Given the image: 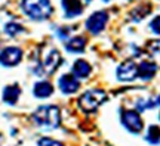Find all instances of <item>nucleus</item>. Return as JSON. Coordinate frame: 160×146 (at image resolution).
Returning <instances> with one entry per match:
<instances>
[{"label": "nucleus", "mask_w": 160, "mask_h": 146, "mask_svg": "<svg viewBox=\"0 0 160 146\" xmlns=\"http://www.w3.org/2000/svg\"><path fill=\"white\" fill-rule=\"evenodd\" d=\"M2 140H3V136L0 134V143H2Z\"/></svg>", "instance_id": "b1692460"}, {"label": "nucleus", "mask_w": 160, "mask_h": 146, "mask_svg": "<svg viewBox=\"0 0 160 146\" xmlns=\"http://www.w3.org/2000/svg\"><path fill=\"white\" fill-rule=\"evenodd\" d=\"M107 21H108V13H107V12H104V11L95 12V13H92L91 16L88 18V21H86V28H88L89 33L98 34L105 28Z\"/></svg>", "instance_id": "39448f33"}, {"label": "nucleus", "mask_w": 160, "mask_h": 146, "mask_svg": "<svg viewBox=\"0 0 160 146\" xmlns=\"http://www.w3.org/2000/svg\"><path fill=\"white\" fill-rule=\"evenodd\" d=\"M85 2H86V3H89V2H92V0H85Z\"/></svg>", "instance_id": "393cba45"}, {"label": "nucleus", "mask_w": 160, "mask_h": 146, "mask_svg": "<svg viewBox=\"0 0 160 146\" xmlns=\"http://www.w3.org/2000/svg\"><path fill=\"white\" fill-rule=\"evenodd\" d=\"M24 13L34 21H43L52 15V5L49 0H22Z\"/></svg>", "instance_id": "f03ea898"}, {"label": "nucleus", "mask_w": 160, "mask_h": 146, "mask_svg": "<svg viewBox=\"0 0 160 146\" xmlns=\"http://www.w3.org/2000/svg\"><path fill=\"white\" fill-rule=\"evenodd\" d=\"M59 89L62 93L65 95H71V93H74L77 92L80 87V83H79V78L76 77L74 74H64L62 77L59 78Z\"/></svg>", "instance_id": "1a4fd4ad"}, {"label": "nucleus", "mask_w": 160, "mask_h": 146, "mask_svg": "<svg viewBox=\"0 0 160 146\" xmlns=\"http://www.w3.org/2000/svg\"><path fill=\"white\" fill-rule=\"evenodd\" d=\"M156 71H157V65L150 61H144L138 65V77L144 81H148L153 78Z\"/></svg>", "instance_id": "9d476101"}, {"label": "nucleus", "mask_w": 160, "mask_h": 146, "mask_svg": "<svg viewBox=\"0 0 160 146\" xmlns=\"http://www.w3.org/2000/svg\"><path fill=\"white\" fill-rule=\"evenodd\" d=\"M104 2H110V0H104Z\"/></svg>", "instance_id": "a878e982"}, {"label": "nucleus", "mask_w": 160, "mask_h": 146, "mask_svg": "<svg viewBox=\"0 0 160 146\" xmlns=\"http://www.w3.org/2000/svg\"><path fill=\"white\" fill-rule=\"evenodd\" d=\"M22 31H24V27L17 22H9L5 25V33L8 35H11V37H15V35H18L19 33H22Z\"/></svg>", "instance_id": "6ab92c4d"}, {"label": "nucleus", "mask_w": 160, "mask_h": 146, "mask_svg": "<svg viewBox=\"0 0 160 146\" xmlns=\"http://www.w3.org/2000/svg\"><path fill=\"white\" fill-rule=\"evenodd\" d=\"M33 92H34V96L43 99V97H49V96L52 95L53 87H52V84L49 83V81H39V83H36L34 84Z\"/></svg>", "instance_id": "2eb2a0df"}, {"label": "nucleus", "mask_w": 160, "mask_h": 146, "mask_svg": "<svg viewBox=\"0 0 160 146\" xmlns=\"http://www.w3.org/2000/svg\"><path fill=\"white\" fill-rule=\"evenodd\" d=\"M86 47V39L85 37H73L71 40L67 41V45H65V49L68 52H73V53H80V52H83Z\"/></svg>", "instance_id": "4468645a"}, {"label": "nucleus", "mask_w": 160, "mask_h": 146, "mask_svg": "<svg viewBox=\"0 0 160 146\" xmlns=\"http://www.w3.org/2000/svg\"><path fill=\"white\" fill-rule=\"evenodd\" d=\"M157 103L156 102H153V101H139L137 103V109L141 112V111H145V109H150V108H154Z\"/></svg>", "instance_id": "aec40b11"}, {"label": "nucleus", "mask_w": 160, "mask_h": 146, "mask_svg": "<svg viewBox=\"0 0 160 146\" xmlns=\"http://www.w3.org/2000/svg\"><path fill=\"white\" fill-rule=\"evenodd\" d=\"M22 59V50L19 47H5L0 52V64L3 67H13L18 65Z\"/></svg>", "instance_id": "423d86ee"}, {"label": "nucleus", "mask_w": 160, "mask_h": 146, "mask_svg": "<svg viewBox=\"0 0 160 146\" xmlns=\"http://www.w3.org/2000/svg\"><path fill=\"white\" fill-rule=\"evenodd\" d=\"M145 139H147L148 143H153V145L160 143V127L159 125H150Z\"/></svg>", "instance_id": "dca6fc26"}, {"label": "nucleus", "mask_w": 160, "mask_h": 146, "mask_svg": "<svg viewBox=\"0 0 160 146\" xmlns=\"http://www.w3.org/2000/svg\"><path fill=\"white\" fill-rule=\"evenodd\" d=\"M156 103H157V105H160V96L157 97V102H156Z\"/></svg>", "instance_id": "5701e85b"}, {"label": "nucleus", "mask_w": 160, "mask_h": 146, "mask_svg": "<svg viewBox=\"0 0 160 146\" xmlns=\"http://www.w3.org/2000/svg\"><path fill=\"white\" fill-rule=\"evenodd\" d=\"M122 124L133 134L139 133L144 127L142 118H141L139 112L138 111H132V109H128V111L122 112Z\"/></svg>", "instance_id": "20e7f679"}, {"label": "nucleus", "mask_w": 160, "mask_h": 146, "mask_svg": "<svg viewBox=\"0 0 160 146\" xmlns=\"http://www.w3.org/2000/svg\"><path fill=\"white\" fill-rule=\"evenodd\" d=\"M107 101V93L104 90H88L79 97V106L85 112H93Z\"/></svg>", "instance_id": "7ed1b4c3"}, {"label": "nucleus", "mask_w": 160, "mask_h": 146, "mask_svg": "<svg viewBox=\"0 0 160 146\" xmlns=\"http://www.w3.org/2000/svg\"><path fill=\"white\" fill-rule=\"evenodd\" d=\"M39 146H64L61 142H57L53 139H49V137H43L39 140Z\"/></svg>", "instance_id": "412c9836"}, {"label": "nucleus", "mask_w": 160, "mask_h": 146, "mask_svg": "<svg viewBox=\"0 0 160 146\" xmlns=\"http://www.w3.org/2000/svg\"><path fill=\"white\" fill-rule=\"evenodd\" d=\"M91 73H92V68L86 61H83V59H77V61L74 62V65H73V74H74L79 80L89 77Z\"/></svg>", "instance_id": "ddd939ff"}, {"label": "nucleus", "mask_w": 160, "mask_h": 146, "mask_svg": "<svg viewBox=\"0 0 160 146\" xmlns=\"http://www.w3.org/2000/svg\"><path fill=\"white\" fill-rule=\"evenodd\" d=\"M33 120L37 125L46 130H53L58 129L61 124V112L59 108L55 105H45L36 109L33 114Z\"/></svg>", "instance_id": "f257e3e1"}, {"label": "nucleus", "mask_w": 160, "mask_h": 146, "mask_svg": "<svg viewBox=\"0 0 160 146\" xmlns=\"http://www.w3.org/2000/svg\"><path fill=\"white\" fill-rule=\"evenodd\" d=\"M61 62H62V58H61V55H59V52L58 50H51L49 53H48V56L45 58L43 64L39 67V68H42V69L37 71V73L39 74H46V75L53 74L58 69V67L61 65Z\"/></svg>", "instance_id": "0eeeda50"}, {"label": "nucleus", "mask_w": 160, "mask_h": 146, "mask_svg": "<svg viewBox=\"0 0 160 146\" xmlns=\"http://www.w3.org/2000/svg\"><path fill=\"white\" fill-rule=\"evenodd\" d=\"M148 52L157 65H160V40H153L148 43Z\"/></svg>", "instance_id": "a211bd4d"}, {"label": "nucleus", "mask_w": 160, "mask_h": 146, "mask_svg": "<svg viewBox=\"0 0 160 146\" xmlns=\"http://www.w3.org/2000/svg\"><path fill=\"white\" fill-rule=\"evenodd\" d=\"M21 95V89L18 84H11L6 86L5 90H3V101L8 103V105H15L18 101V97Z\"/></svg>", "instance_id": "f8f14e48"}, {"label": "nucleus", "mask_w": 160, "mask_h": 146, "mask_svg": "<svg viewBox=\"0 0 160 146\" xmlns=\"http://www.w3.org/2000/svg\"><path fill=\"white\" fill-rule=\"evenodd\" d=\"M138 77V65L132 59L120 64L117 68V78L120 81H132Z\"/></svg>", "instance_id": "6e6552de"}, {"label": "nucleus", "mask_w": 160, "mask_h": 146, "mask_svg": "<svg viewBox=\"0 0 160 146\" xmlns=\"http://www.w3.org/2000/svg\"><path fill=\"white\" fill-rule=\"evenodd\" d=\"M148 13H150V6L145 5V6H139V7H135V9L132 11L131 16H132V19H133L135 22H139V21H141L142 18L147 16Z\"/></svg>", "instance_id": "f3484780"}, {"label": "nucleus", "mask_w": 160, "mask_h": 146, "mask_svg": "<svg viewBox=\"0 0 160 146\" xmlns=\"http://www.w3.org/2000/svg\"><path fill=\"white\" fill-rule=\"evenodd\" d=\"M62 7L67 18H74L83 12V6L80 0H62Z\"/></svg>", "instance_id": "9b49d317"}, {"label": "nucleus", "mask_w": 160, "mask_h": 146, "mask_svg": "<svg viewBox=\"0 0 160 146\" xmlns=\"http://www.w3.org/2000/svg\"><path fill=\"white\" fill-rule=\"evenodd\" d=\"M150 28L154 34H159L160 35V15L159 16H156L151 22H150Z\"/></svg>", "instance_id": "4be33fe9"}]
</instances>
